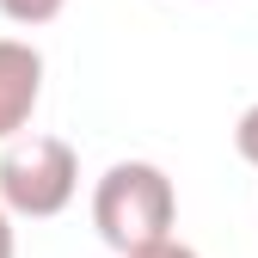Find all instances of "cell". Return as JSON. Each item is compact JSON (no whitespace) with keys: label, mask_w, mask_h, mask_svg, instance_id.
Here are the masks:
<instances>
[{"label":"cell","mask_w":258,"mask_h":258,"mask_svg":"<svg viewBox=\"0 0 258 258\" xmlns=\"http://www.w3.org/2000/svg\"><path fill=\"white\" fill-rule=\"evenodd\" d=\"M136 258H197L190 246H178V240H166V246H154V252H136Z\"/></svg>","instance_id":"obj_7"},{"label":"cell","mask_w":258,"mask_h":258,"mask_svg":"<svg viewBox=\"0 0 258 258\" xmlns=\"http://www.w3.org/2000/svg\"><path fill=\"white\" fill-rule=\"evenodd\" d=\"M37 99H43V55L19 37H0V142H13L31 123Z\"/></svg>","instance_id":"obj_3"},{"label":"cell","mask_w":258,"mask_h":258,"mask_svg":"<svg viewBox=\"0 0 258 258\" xmlns=\"http://www.w3.org/2000/svg\"><path fill=\"white\" fill-rule=\"evenodd\" d=\"M172 221H178V190L154 160H117L92 190V228L117 258L166 246Z\"/></svg>","instance_id":"obj_1"},{"label":"cell","mask_w":258,"mask_h":258,"mask_svg":"<svg viewBox=\"0 0 258 258\" xmlns=\"http://www.w3.org/2000/svg\"><path fill=\"white\" fill-rule=\"evenodd\" d=\"M0 258H19V240H13V209L0 203Z\"/></svg>","instance_id":"obj_6"},{"label":"cell","mask_w":258,"mask_h":258,"mask_svg":"<svg viewBox=\"0 0 258 258\" xmlns=\"http://www.w3.org/2000/svg\"><path fill=\"white\" fill-rule=\"evenodd\" d=\"M74 190H80V154L61 136H19L0 154V203L13 215L49 221L74 203Z\"/></svg>","instance_id":"obj_2"},{"label":"cell","mask_w":258,"mask_h":258,"mask_svg":"<svg viewBox=\"0 0 258 258\" xmlns=\"http://www.w3.org/2000/svg\"><path fill=\"white\" fill-rule=\"evenodd\" d=\"M61 7H68V0H0V13H7L13 25H31V31H37V25H55Z\"/></svg>","instance_id":"obj_4"},{"label":"cell","mask_w":258,"mask_h":258,"mask_svg":"<svg viewBox=\"0 0 258 258\" xmlns=\"http://www.w3.org/2000/svg\"><path fill=\"white\" fill-rule=\"evenodd\" d=\"M234 148H240L246 166H258V105H252V111H240V123H234Z\"/></svg>","instance_id":"obj_5"}]
</instances>
